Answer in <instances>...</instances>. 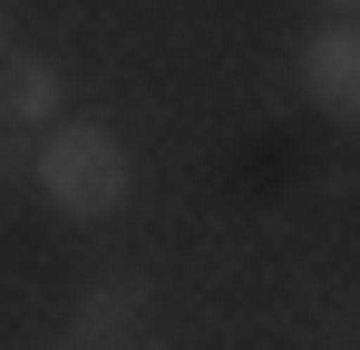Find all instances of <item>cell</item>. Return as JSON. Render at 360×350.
<instances>
[{"mask_svg": "<svg viewBox=\"0 0 360 350\" xmlns=\"http://www.w3.org/2000/svg\"><path fill=\"white\" fill-rule=\"evenodd\" d=\"M30 185L68 224H108V214H127V195H136V156H127V136L108 117H59L30 146Z\"/></svg>", "mask_w": 360, "mask_h": 350, "instance_id": "cell-1", "label": "cell"}, {"mask_svg": "<svg viewBox=\"0 0 360 350\" xmlns=\"http://www.w3.org/2000/svg\"><path fill=\"white\" fill-rule=\"evenodd\" d=\"M302 98L341 127H360V20H321L302 39Z\"/></svg>", "mask_w": 360, "mask_h": 350, "instance_id": "cell-2", "label": "cell"}, {"mask_svg": "<svg viewBox=\"0 0 360 350\" xmlns=\"http://www.w3.org/2000/svg\"><path fill=\"white\" fill-rule=\"evenodd\" d=\"M59 117H68V78H59V58L10 49V58H0V127H20V136H49Z\"/></svg>", "mask_w": 360, "mask_h": 350, "instance_id": "cell-3", "label": "cell"}, {"mask_svg": "<svg viewBox=\"0 0 360 350\" xmlns=\"http://www.w3.org/2000/svg\"><path fill=\"white\" fill-rule=\"evenodd\" d=\"M136 321H146V283L136 273H98V283L78 292V311H68V341L78 350H127Z\"/></svg>", "mask_w": 360, "mask_h": 350, "instance_id": "cell-4", "label": "cell"}, {"mask_svg": "<svg viewBox=\"0 0 360 350\" xmlns=\"http://www.w3.org/2000/svg\"><path fill=\"white\" fill-rule=\"evenodd\" d=\"M30 146H39V136H20V127H0V185H30Z\"/></svg>", "mask_w": 360, "mask_h": 350, "instance_id": "cell-5", "label": "cell"}, {"mask_svg": "<svg viewBox=\"0 0 360 350\" xmlns=\"http://www.w3.org/2000/svg\"><path fill=\"white\" fill-rule=\"evenodd\" d=\"M321 20H360V0H321Z\"/></svg>", "mask_w": 360, "mask_h": 350, "instance_id": "cell-6", "label": "cell"}, {"mask_svg": "<svg viewBox=\"0 0 360 350\" xmlns=\"http://www.w3.org/2000/svg\"><path fill=\"white\" fill-rule=\"evenodd\" d=\"M0 58H10V10H0Z\"/></svg>", "mask_w": 360, "mask_h": 350, "instance_id": "cell-7", "label": "cell"}, {"mask_svg": "<svg viewBox=\"0 0 360 350\" xmlns=\"http://www.w3.org/2000/svg\"><path fill=\"white\" fill-rule=\"evenodd\" d=\"M127 350H156V341H127Z\"/></svg>", "mask_w": 360, "mask_h": 350, "instance_id": "cell-8", "label": "cell"}, {"mask_svg": "<svg viewBox=\"0 0 360 350\" xmlns=\"http://www.w3.org/2000/svg\"><path fill=\"white\" fill-rule=\"evenodd\" d=\"M49 350H78V341H49Z\"/></svg>", "mask_w": 360, "mask_h": 350, "instance_id": "cell-9", "label": "cell"}]
</instances>
